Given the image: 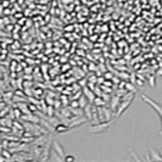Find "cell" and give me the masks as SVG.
<instances>
[{
	"label": "cell",
	"instance_id": "6da1fadb",
	"mask_svg": "<svg viewBox=\"0 0 162 162\" xmlns=\"http://www.w3.org/2000/svg\"><path fill=\"white\" fill-rule=\"evenodd\" d=\"M141 99H143L147 105H149L150 107H152L154 111H155V112L157 113V116L160 117V121H161V135H162V104H160V102L152 100L151 98L144 95V94H141Z\"/></svg>",
	"mask_w": 162,
	"mask_h": 162
}]
</instances>
